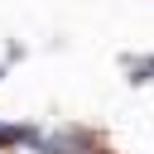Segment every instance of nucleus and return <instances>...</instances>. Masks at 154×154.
Listing matches in <instances>:
<instances>
[{"label": "nucleus", "mask_w": 154, "mask_h": 154, "mask_svg": "<svg viewBox=\"0 0 154 154\" xmlns=\"http://www.w3.org/2000/svg\"><path fill=\"white\" fill-rule=\"evenodd\" d=\"M130 72H135V82H149V77H154V58H140V63H130Z\"/></svg>", "instance_id": "f257e3e1"}]
</instances>
